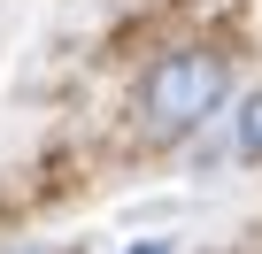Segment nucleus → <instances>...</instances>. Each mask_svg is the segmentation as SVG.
I'll use <instances>...</instances> for the list:
<instances>
[{"label": "nucleus", "instance_id": "f03ea898", "mask_svg": "<svg viewBox=\"0 0 262 254\" xmlns=\"http://www.w3.org/2000/svg\"><path fill=\"white\" fill-rule=\"evenodd\" d=\"M239 154H247V162H262V85L239 100Z\"/></svg>", "mask_w": 262, "mask_h": 254}, {"label": "nucleus", "instance_id": "f257e3e1", "mask_svg": "<svg viewBox=\"0 0 262 254\" xmlns=\"http://www.w3.org/2000/svg\"><path fill=\"white\" fill-rule=\"evenodd\" d=\"M231 100V54L224 47H170L139 77V123L155 139H185Z\"/></svg>", "mask_w": 262, "mask_h": 254}, {"label": "nucleus", "instance_id": "7ed1b4c3", "mask_svg": "<svg viewBox=\"0 0 262 254\" xmlns=\"http://www.w3.org/2000/svg\"><path fill=\"white\" fill-rule=\"evenodd\" d=\"M123 254H170V239H147V246H123Z\"/></svg>", "mask_w": 262, "mask_h": 254}]
</instances>
